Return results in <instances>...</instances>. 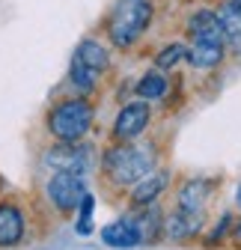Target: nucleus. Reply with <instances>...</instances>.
<instances>
[{
  "instance_id": "1",
  "label": "nucleus",
  "mask_w": 241,
  "mask_h": 250,
  "mask_svg": "<svg viewBox=\"0 0 241 250\" xmlns=\"http://www.w3.org/2000/svg\"><path fill=\"white\" fill-rule=\"evenodd\" d=\"M152 15H155L152 0H113V6L104 18L107 42L119 51L134 48L152 24Z\"/></svg>"
},
{
  "instance_id": "2",
  "label": "nucleus",
  "mask_w": 241,
  "mask_h": 250,
  "mask_svg": "<svg viewBox=\"0 0 241 250\" xmlns=\"http://www.w3.org/2000/svg\"><path fill=\"white\" fill-rule=\"evenodd\" d=\"M104 173L113 185H137L143 176L152 173L155 167V149L152 146H143V143H119V146H110L104 152Z\"/></svg>"
},
{
  "instance_id": "3",
  "label": "nucleus",
  "mask_w": 241,
  "mask_h": 250,
  "mask_svg": "<svg viewBox=\"0 0 241 250\" xmlns=\"http://www.w3.org/2000/svg\"><path fill=\"white\" fill-rule=\"evenodd\" d=\"M93 104L86 102V96H75V99H66L51 107L48 113V131L57 137V140H80L89 128H93Z\"/></svg>"
},
{
  "instance_id": "4",
  "label": "nucleus",
  "mask_w": 241,
  "mask_h": 250,
  "mask_svg": "<svg viewBox=\"0 0 241 250\" xmlns=\"http://www.w3.org/2000/svg\"><path fill=\"white\" fill-rule=\"evenodd\" d=\"M45 194L54 203V208L60 211H72L80 206L83 194H86V185L78 173H54L45 185Z\"/></svg>"
},
{
  "instance_id": "5",
  "label": "nucleus",
  "mask_w": 241,
  "mask_h": 250,
  "mask_svg": "<svg viewBox=\"0 0 241 250\" xmlns=\"http://www.w3.org/2000/svg\"><path fill=\"white\" fill-rule=\"evenodd\" d=\"M45 164L54 173H78V176H83L89 170V149L80 146V140H60L54 149H48Z\"/></svg>"
},
{
  "instance_id": "6",
  "label": "nucleus",
  "mask_w": 241,
  "mask_h": 250,
  "mask_svg": "<svg viewBox=\"0 0 241 250\" xmlns=\"http://www.w3.org/2000/svg\"><path fill=\"white\" fill-rule=\"evenodd\" d=\"M149 116H152V110H149V104L140 99V102H128L122 104V110L116 113V122H113V137L119 143H128V140H137L146 125H149Z\"/></svg>"
},
{
  "instance_id": "7",
  "label": "nucleus",
  "mask_w": 241,
  "mask_h": 250,
  "mask_svg": "<svg viewBox=\"0 0 241 250\" xmlns=\"http://www.w3.org/2000/svg\"><path fill=\"white\" fill-rule=\"evenodd\" d=\"M188 36H191V42L226 45V36H223L221 18H218V12H212V9H197V12L188 18Z\"/></svg>"
},
{
  "instance_id": "8",
  "label": "nucleus",
  "mask_w": 241,
  "mask_h": 250,
  "mask_svg": "<svg viewBox=\"0 0 241 250\" xmlns=\"http://www.w3.org/2000/svg\"><path fill=\"white\" fill-rule=\"evenodd\" d=\"M101 241L107 247H116V250H128V247L143 244V235L134 224V217H122V221H113L101 229Z\"/></svg>"
},
{
  "instance_id": "9",
  "label": "nucleus",
  "mask_w": 241,
  "mask_h": 250,
  "mask_svg": "<svg viewBox=\"0 0 241 250\" xmlns=\"http://www.w3.org/2000/svg\"><path fill=\"white\" fill-rule=\"evenodd\" d=\"M202 229V214L197 211H185V208H176V214H170L164 221V232L173 241H188Z\"/></svg>"
},
{
  "instance_id": "10",
  "label": "nucleus",
  "mask_w": 241,
  "mask_h": 250,
  "mask_svg": "<svg viewBox=\"0 0 241 250\" xmlns=\"http://www.w3.org/2000/svg\"><path fill=\"white\" fill-rule=\"evenodd\" d=\"M24 214L12 203H0V247H12L24 238Z\"/></svg>"
},
{
  "instance_id": "11",
  "label": "nucleus",
  "mask_w": 241,
  "mask_h": 250,
  "mask_svg": "<svg viewBox=\"0 0 241 250\" xmlns=\"http://www.w3.org/2000/svg\"><path fill=\"white\" fill-rule=\"evenodd\" d=\"M215 12H218L221 27H223L226 48L241 51V0H223Z\"/></svg>"
},
{
  "instance_id": "12",
  "label": "nucleus",
  "mask_w": 241,
  "mask_h": 250,
  "mask_svg": "<svg viewBox=\"0 0 241 250\" xmlns=\"http://www.w3.org/2000/svg\"><path fill=\"white\" fill-rule=\"evenodd\" d=\"M226 57V45H208V42H188V62L200 72L218 69Z\"/></svg>"
},
{
  "instance_id": "13",
  "label": "nucleus",
  "mask_w": 241,
  "mask_h": 250,
  "mask_svg": "<svg viewBox=\"0 0 241 250\" xmlns=\"http://www.w3.org/2000/svg\"><path fill=\"white\" fill-rule=\"evenodd\" d=\"M208 197H212V182H208V179H191L182 191H179V208L202 214Z\"/></svg>"
},
{
  "instance_id": "14",
  "label": "nucleus",
  "mask_w": 241,
  "mask_h": 250,
  "mask_svg": "<svg viewBox=\"0 0 241 250\" xmlns=\"http://www.w3.org/2000/svg\"><path fill=\"white\" fill-rule=\"evenodd\" d=\"M72 57H78L80 62H86V66H93L96 72H107L110 69V51H107V45L104 42H99V39H80V45L75 48V54Z\"/></svg>"
},
{
  "instance_id": "15",
  "label": "nucleus",
  "mask_w": 241,
  "mask_h": 250,
  "mask_svg": "<svg viewBox=\"0 0 241 250\" xmlns=\"http://www.w3.org/2000/svg\"><path fill=\"white\" fill-rule=\"evenodd\" d=\"M167 173H149L143 176L134 188H131V203L134 206H149V203H155L161 197V191L167 188Z\"/></svg>"
},
{
  "instance_id": "16",
  "label": "nucleus",
  "mask_w": 241,
  "mask_h": 250,
  "mask_svg": "<svg viewBox=\"0 0 241 250\" xmlns=\"http://www.w3.org/2000/svg\"><path fill=\"white\" fill-rule=\"evenodd\" d=\"M99 78H101V72H96L93 66H86V62H80L78 57H72V62H69V83L78 89V96H89V92H96Z\"/></svg>"
},
{
  "instance_id": "17",
  "label": "nucleus",
  "mask_w": 241,
  "mask_h": 250,
  "mask_svg": "<svg viewBox=\"0 0 241 250\" xmlns=\"http://www.w3.org/2000/svg\"><path fill=\"white\" fill-rule=\"evenodd\" d=\"M137 96L143 102H155V99H164L167 96V89H170V81L161 69H152V72H146L140 81H137Z\"/></svg>"
},
{
  "instance_id": "18",
  "label": "nucleus",
  "mask_w": 241,
  "mask_h": 250,
  "mask_svg": "<svg viewBox=\"0 0 241 250\" xmlns=\"http://www.w3.org/2000/svg\"><path fill=\"white\" fill-rule=\"evenodd\" d=\"M140 211L137 214H131L134 217V224H137V229H140V235H143V244L146 241H155L158 238V232L164 229V224H161V211L149 203V206H137Z\"/></svg>"
},
{
  "instance_id": "19",
  "label": "nucleus",
  "mask_w": 241,
  "mask_h": 250,
  "mask_svg": "<svg viewBox=\"0 0 241 250\" xmlns=\"http://www.w3.org/2000/svg\"><path fill=\"white\" fill-rule=\"evenodd\" d=\"M182 60H188V45H185V42H170V45H164V48L155 54V69L170 72V69H176Z\"/></svg>"
},
{
  "instance_id": "20",
  "label": "nucleus",
  "mask_w": 241,
  "mask_h": 250,
  "mask_svg": "<svg viewBox=\"0 0 241 250\" xmlns=\"http://www.w3.org/2000/svg\"><path fill=\"white\" fill-rule=\"evenodd\" d=\"M80 211H78V235H89L93 232V211H96V200H93V194H83V200H80V206H78Z\"/></svg>"
},
{
  "instance_id": "21",
  "label": "nucleus",
  "mask_w": 241,
  "mask_h": 250,
  "mask_svg": "<svg viewBox=\"0 0 241 250\" xmlns=\"http://www.w3.org/2000/svg\"><path fill=\"white\" fill-rule=\"evenodd\" d=\"M229 224H232V217L229 214H223L221 221H218V229L212 232V238H208V244H218L221 241V235H226V229H229Z\"/></svg>"
},
{
  "instance_id": "22",
  "label": "nucleus",
  "mask_w": 241,
  "mask_h": 250,
  "mask_svg": "<svg viewBox=\"0 0 241 250\" xmlns=\"http://www.w3.org/2000/svg\"><path fill=\"white\" fill-rule=\"evenodd\" d=\"M235 203H238V208H241V185H238V191H235Z\"/></svg>"
},
{
  "instance_id": "23",
  "label": "nucleus",
  "mask_w": 241,
  "mask_h": 250,
  "mask_svg": "<svg viewBox=\"0 0 241 250\" xmlns=\"http://www.w3.org/2000/svg\"><path fill=\"white\" fill-rule=\"evenodd\" d=\"M235 241H241V224L235 227Z\"/></svg>"
}]
</instances>
